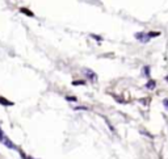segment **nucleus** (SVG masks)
Instances as JSON below:
<instances>
[{
  "label": "nucleus",
  "mask_w": 168,
  "mask_h": 159,
  "mask_svg": "<svg viewBox=\"0 0 168 159\" xmlns=\"http://www.w3.org/2000/svg\"><path fill=\"white\" fill-rule=\"evenodd\" d=\"M147 36H149V38H154V37H159L160 36V32H150V33H147Z\"/></svg>",
  "instance_id": "obj_3"
},
{
  "label": "nucleus",
  "mask_w": 168,
  "mask_h": 159,
  "mask_svg": "<svg viewBox=\"0 0 168 159\" xmlns=\"http://www.w3.org/2000/svg\"><path fill=\"white\" fill-rule=\"evenodd\" d=\"M4 140H5V137H4V134H3V132L0 130V141L2 142H4Z\"/></svg>",
  "instance_id": "obj_6"
},
{
  "label": "nucleus",
  "mask_w": 168,
  "mask_h": 159,
  "mask_svg": "<svg viewBox=\"0 0 168 159\" xmlns=\"http://www.w3.org/2000/svg\"><path fill=\"white\" fill-rule=\"evenodd\" d=\"M21 11H23V12H25L28 16H33V13H32V12H29V11H26V9H21Z\"/></svg>",
  "instance_id": "obj_8"
},
{
  "label": "nucleus",
  "mask_w": 168,
  "mask_h": 159,
  "mask_svg": "<svg viewBox=\"0 0 168 159\" xmlns=\"http://www.w3.org/2000/svg\"><path fill=\"white\" fill-rule=\"evenodd\" d=\"M135 38L138 39V41H141V42H149L150 41V38H149V36H147L146 33H135Z\"/></svg>",
  "instance_id": "obj_1"
},
{
  "label": "nucleus",
  "mask_w": 168,
  "mask_h": 159,
  "mask_svg": "<svg viewBox=\"0 0 168 159\" xmlns=\"http://www.w3.org/2000/svg\"><path fill=\"white\" fill-rule=\"evenodd\" d=\"M0 104H3V105H12V103L11 101H7L4 97H2L0 96Z\"/></svg>",
  "instance_id": "obj_5"
},
{
  "label": "nucleus",
  "mask_w": 168,
  "mask_h": 159,
  "mask_svg": "<svg viewBox=\"0 0 168 159\" xmlns=\"http://www.w3.org/2000/svg\"><path fill=\"white\" fill-rule=\"evenodd\" d=\"M84 72H86V74H88V76L91 78V79H95L96 78V74L95 72H92L91 70H88V68H86V70H84Z\"/></svg>",
  "instance_id": "obj_4"
},
{
  "label": "nucleus",
  "mask_w": 168,
  "mask_h": 159,
  "mask_svg": "<svg viewBox=\"0 0 168 159\" xmlns=\"http://www.w3.org/2000/svg\"><path fill=\"white\" fill-rule=\"evenodd\" d=\"M67 100H68V101H76V99H75V97H71V96H68V97H67Z\"/></svg>",
  "instance_id": "obj_9"
},
{
  "label": "nucleus",
  "mask_w": 168,
  "mask_h": 159,
  "mask_svg": "<svg viewBox=\"0 0 168 159\" xmlns=\"http://www.w3.org/2000/svg\"><path fill=\"white\" fill-rule=\"evenodd\" d=\"M146 87L149 88V89H154V88L156 87V82H155V80H152V79H150V80L146 83Z\"/></svg>",
  "instance_id": "obj_2"
},
{
  "label": "nucleus",
  "mask_w": 168,
  "mask_h": 159,
  "mask_svg": "<svg viewBox=\"0 0 168 159\" xmlns=\"http://www.w3.org/2000/svg\"><path fill=\"white\" fill-rule=\"evenodd\" d=\"M163 104L165 105V108L168 109V99H164V100H163Z\"/></svg>",
  "instance_id": "obj_7"
}]
</instances>
